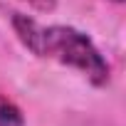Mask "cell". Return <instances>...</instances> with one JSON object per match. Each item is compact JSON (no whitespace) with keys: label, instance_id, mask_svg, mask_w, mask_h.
Masks as SVG:
<instances>
[{"label":"cell","instance_id":"6da1fadb","mask_svg":"<svg viewBox=\"0 0 126 126\" xmlns=\"http://www.w3.org/2000/svg\"><path fill=\"white\" fill-rule=\"evenodd\" d=\"M13 30L17 40L37 57H52L62 64L82 72L94 87H104L109 82V64L96 45L79 30L67 25H40L30 15L13 13Z\"/></svg>","mask_w":126,"mask_h":126},{"label":"cell","instance_id":"7a4b0ae2","mask_svg":"<svg viewBox=\"0 0 126 126\" xmlns=\"http://www.w3.org/2000/svg\"><path fill=\"white\" fill-rule=\"evenodd\" d=\"M0 126H25L22 111L0 92Z\"/></svg>","mask_w":126,"mask_h":126},{"label":"cell","instance_id":"3957f363","mask_svg":"<svg viewBox=\"0 0 126 126\" xmlns=\"http://www.w3.org/2000/svg\"><path fill=\"white\" fill-rule=\"evenodd\" d=\"M114 3H124V0H114Z\"/></svg>","mask_w":126,"mask_h":126}]
</instances>
